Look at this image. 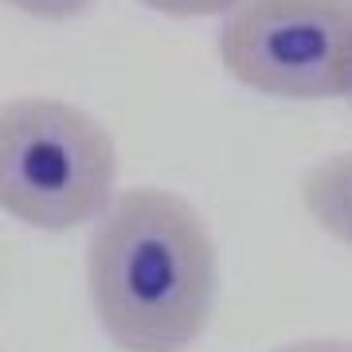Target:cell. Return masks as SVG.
Returning a JSON list of instances; mask_svg holds the SVG:
<instances>
[{
	"label": "cell",
	"mask_w": 352,
	"mask_h": 352,
	"mask_svg": "<svg viewBox=\"0 0 352 352\" xmlns=\"http://www.w3.org/2000/svg\"><path fill=\"white\" fill-rule=\"evenodd\" d=\"M87 294L122 352H184L219 294V251L200 208L173 188L133 184L90 223Z\"/></svg>",
	"instance_id": "1"
},
{
	"label": "cell",
	"mask_w": 352,
	"mask_h": 352,
	"mask_svg": "<svg viewBox=\"0 0 352 352\" xmlns=\"http://www.w3.org/2000/svg\"><path fill=\"white\" fill-rule=\"evenodd\" d=\"M118 196V141L67 98L0 102V212L36 231L90 227Z\"/></svg>",
	"instance_id": "2"
},
{
	"label": "cell",
	"mask_w": 352,
	"mask_h": 352,
	"mask_svg": "<svg viewBox=\"0 0 352 352\" xmlns=\"http://www.w3.org/2000/svg\"><path fill=\"white\" fill-rule=\"evenodd\" d=\"M215 55L266 98H352V0H239L219 20Z\"/></svg>",
	"instance_id": "3"
},
{
	"label": "cell",
	"mask_w": 352,
	"mask_h": 352,
	"mask_svg": "<svg viewBox=\"0 0 352 352\" xmlns=\"http://www.w3.org/2000/svg\"><path fill=\"white\" fill-rule=\"evenodd\" d=\"M302 204L329 239L352 247V149L329 153L305 168Z\"/></svg>",
	"instance_id": "4"
},
{
	"label": "cell",
	"mask_w": 352,
	"mask_h": 352,
	"mask_svg": "<svg viewBox=\"0 0 352 352\" xmlns=\"http://www.w3.org/2000/svg\"><path fill=\"white\" fill-rule=\"evenodd\" d=\"M138 4L168 20H215V16L223 20L239 0H138Z\"/></svg>",
	"instance_id": "5"
},
{
	"label": "cell",
	"mask_w": 352,
	"mask_h": 352,
	"mask_svg": "<svg viewBox=\"0 0 352 352\" xmlns=\"http://www.w3.org/2000/svg\"><path fill=\"white\" fill-rule=\"evenodd\" d=\"M4 4L32 20H75V16L90 12L98 0H4Z\"/></svg>",
	"instance_id": "6"
},
{
	"label": "cell",
	"mask_w": 352,
	"mask_h": 352,
	"mask_svg": "<svg viewBox=\"0 0 352 352\" xmlns=\"http://www.w3.org/2000/svg\"><path fill=\"white\" fill-rule=\"evenodd\" d=\"M270 352H352V340L340 337H305V340H289V344H278Z\"/></svg>",
	"instance_id": "7"
},
{
	"label": "cell",
	"mask_w": 352,
	"mask_h": 352,
	"mask_svg": "<svg viewBox=\"0 0 352 352\" xmlns=\"http://www.w3.org/2000/svg\"><path fill=\"white\" fill-rule=\"evenodd\" d=\"M349 102H352V98H349Z\"/></svg>",
	"instance_id": "8"
}]
</instances>
